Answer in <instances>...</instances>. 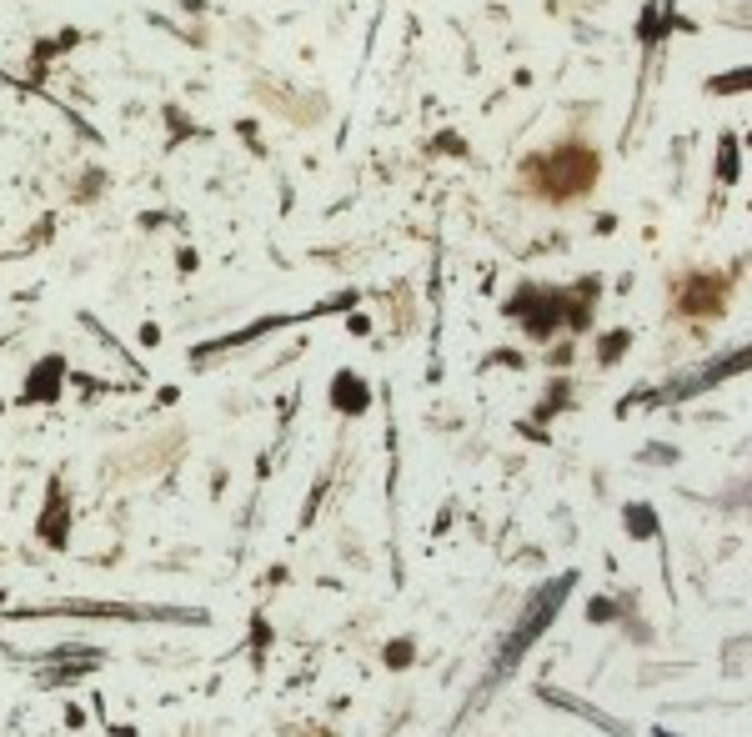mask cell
Instances as JSON below:
<instances>
[{
    "label": "cell",
    "instance_id": "obj_3",
    "mask_svg": "<svg viewBox=\"0 0 752 737\" xmlns=\"http://www.w3.org/2000/svg\"><path fill=\"white\" fill-rule=\"evenodd\" d=\"M657 737H667V732H657Z\"/></svg>",
    "mask_w": 752,
    "mask_h": 737
},
{
    "label": "cell",
    "instance_id": "obj_1",
    "mask_svg": "<svg viewBox=\"0 0 752 737\" xmlns=\"http://www.w3.org/2000/svg\"><path fill=\"white\" fill-rule=\"evenodd\" d=\"M527 176H532V191L547 196V201H572L582 196L592 181H597V156L587 146H557L537 161H527Z\"/></svg>",
    "mask_w": 752,
    "mask_h": 737
},
{
    "label": "cell",
    "instance_id": "obj_2",
    "mask_svg": "<svg viewBox=\"0 0 752 737\" xmlns=\"http://www.w3.org/2000/svg\"><path fill=\"white\" fill-rule=\"evenodd\" d=\"M572 582L577 577H557V582H547L532 602H527V612H522V622L507 632V642H502V657H497V667L487 672V682H482V692H492V682H502L517 662H522V652H527V642H537L542 632H547V622L557 617V607H562V597L572 592Z\"/></svg>",
    "mask_w": 752,
    "mask_h": 737
}]
</instances>
